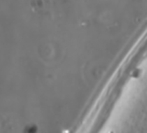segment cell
Segmentation results:
<instances>
[{
    "instance_id": "6da1fadb",
    "label": "cell",
    "mask_w": 147,
    "mask_h": 133,
    "mask_svg": "<svg viewBox=\"0 0 147 133\" xmlns=\"http://www.w3.org/2000/svg\"><path fill=\"white\" fill-rule=\"evenodd\" d=\"M36 126L34 125H28L25 127L24 133H36Z\"/></svg>"
}]
</instances>
